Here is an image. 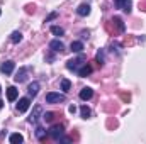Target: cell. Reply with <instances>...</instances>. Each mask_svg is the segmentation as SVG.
Wrapping results in <instances>:
<instances>
[{
  "label": "cell",
  "mask_w": 146,
  "mask_h": 144,
  "mask_svg": "<svg viewBox=\"0 0 146 144\" xmlns=\"http://www.w3.org/2000/svg\"><path fill=\"white\" fill-rule=\"evenodd\" d=\"M83 65H85V56H83V54H80L78 58H73L70 61H66V68H68L70 71H78Z\"/></svg>",
  "instance_id": "cell-1"
},
{
  "label": "cell",
  "mask_w": 146,
  "mask_h": 144,
  "mask_svg": "<svg viewBox=\"0 0 146 144\" xmlns=\"http://www.w3.org/2000/svg\"><path fill=\"white\" fill-rule=\"evenodd\" d=\"M63 132H65V126L60 124V126H53L48 134L51 136L53 141H61V139H63Z\"/></svg>",
  "instance_id": "cell-2"
},
{
  "label": "cell",
  "mask_w": 146,
  "mask_h": 144,
  "mask_svg": "<svg viewBox=\"0 0 146 144\" xmlns=\"http://www.w3.org/2000/svg\"><path fill=\"white\" fill-rule=\"evenodd\" d=\"M65 100H66V97L61 95V93L49 92V93L46 95V102H48V104H60V102H65Z\"/></svg>",
  "instance_id": "cell-3"
},
{
  "label": "cell",
  "mask_w": 146,
  "mask_h": 144,
  "mask_svg": "<svg viewBox=\"0 0 146 144\" xmlns=\"http://www.w3.org/2000/svg\"><path fill=\"white\" fill-rule=\"evenodd\" d=\"M27 73H29V68H27V66L21 68L19 71L15 73V76H14V81H15V83H22V81H26V80H27Z\"/></svg>",
  "instance_id": "cell-4"
},
{
  "label": "cell",
  "mask_w": 146,
  "mask_h": 144,
  "mask_svg": "<svg viewBox=\"0 0 146 144\" xmlns=\"http://www.w3.org/2000/svg\"><path fill=\"white\" fill-rule=\"evenodd\" d=\"M41 115H42V107L41 105H34V110H33V114L29 117V122L31 124H37L39 119H41Z\"/></svg>",
  "instance_id": "cell-5"
},
{
  "label": "cell",
  "mask_w": 146,
  "mask_h": 144,
  "mask_svg": "<svg viewBox=\"0 0 146 144\" xmlns=\"http://www.w3.org/2000/svg\"><path fill=\"white\" fill-rule=\"evenodd\" d=\"M114 5H115L117 9L127 12V14L131 12V0H114Z\"/></svg>",
  "instance_id": "cell-6"
},
{
  "label": "cell",
  "mask_w": 146,
  "mask_h": 144,
  "mask_svg": "<svg viewBox=\"0 0 146 144\" xmlns=\"http://www.w3.org/2000/svg\"><path fill=\"white\" fill-rule=\"evenodd\" d=\"M31 107V98L29 97H24V98H19V104H17V112H26L27 108Z\"/></svg>",
  "instance_id": "cell-7"
},
{
  "label": "cell",
  "mask_w": 146,
  "mask_h": 144,
  "mask_svg": "<svg viewBox=\"0 0 146 144\" xmlns=\"http://www.w3.org/2000/svg\"><path fill=\"white\" fill-rule=\"evenodd\" d=\"M49 48H51L54 53H63V51H65V44H63L60 39H53V41L49 42Z\"/></svg>",
  "instance_id": "cell-8"
},
{
  "label": "cell",
  "mask_w": 146,
  "mask_h": 144,
  "mask_svg": "<svg viewBox=\"0 0 146 144\" xmlns=\"http://www.w3.org/2000/svg\"><path fill=\"white\" fill-rule=\"evenodd\" d=\"M14 68H15V63L9 59V61L2 63V66H0V71L3 73V75H10V73L14 71Z\"/></svg>",
  "instance_id": "cell-9"
},
{
  "label": "cell",
  "mask_w": 146,
  "mask_h": 144,
  "mask_svg": "<svg viewBox=\"0 0 146 144\" xmlns=\"http://www.w3.org/2000/svg\"><path fill=\"white\" fill-rule=\"evenodd\" d=\"M92 97H94V90H92L90 87H85V88H82V90H80V98H82L83 102L90 100Z\"/></svg>",
  "instance_id": "cell-10"
},
{
  "label": "cell",
  "mask_w": 146,
  "mask_h": 144,
  "mask_svg": "<svg viewBox=\"0 0 146 144\" xmlns=\"http://www.w3.org/2000/svg\"><path fill=\"white\" fill-rule=\"evenodd\" d=\"M76 14H78L80 17H87V15L90 14V5H88V3H82V5H78Z\"/></svg>",
  "instance_id": "cell-11"
},
{
  "label": "cell",
  "mask_w": 146,
  "mask_h": 144,
  "mask_svg": "<svg viewBox=\"0 0 146 144\" xmlns=\"http://www.w3.org/2000/svg\"><path fill=\"white\" fill-rule=\"evenodd\" d=\"M39 88H41L39 81H33V83L29 85V88H27V92H29V97H36L37 93H39Z\"/></svg>",
  "instance_id": "cell-12"
},
{
  "label": "cell",
  "mask_w": 146,
  "mask_h": 144,
  "mask_svg": "<svg viewBox=\"0 0 146 144\" xmlns=\"http://www.w3.org/2000/svg\"><path fill=\"white\" fill-rule=\"evenodd\" d=\"M17 97H19V90H17L15 87H9V88H7V98H9L10 102H14Z\"/></svg>",
  "instance_id": "cell-13"
},
{
  "label": "cell",
  "mask_w": 146,
  "mask_h": 144,
  "mask_svg": "<svg viewBox=\"0 0 146 144\" xmlns=\"http://www.w3.org/2000/svg\"><path fill=\"white\" fill-rule=\"evenodd\" d=\"M76 73H78V76H82V78H85V76H88V75L92 73V66L85 63V65H83V66H82V68H80V70H78Z\"/></svg>",
  "instance_id": "cell-14"
},
{
  "label": "cell",
  "mask_w": 146,
  "mask_h": 144,
  "mask_svg": "<svg viewBox=\"0 0 146 144\" xmlns=\"http://www.w3.org/2000/svg\"><path fill=\"white\" fill-rule=\"evenodd\" d=\"M70 48H72L73 53H82V51H83V42H82V41H73Z\"/></svg>",
  "instance_id": "cell-15"
},
{
  "label": "cell",
  "mask_w": 146,
  "mask_h": 144,
  "mask_svg": "<svg viewBox=\"0 0 146 144\" xmlns=\"http://www.w3.org/2000/svg\"><path fill=\"white\" fill-rule=\"evenodd\" d=\"M110 24H112V26H115L119 32H122V31H124V22H122V20H121L119 17H114V19L110 20Z\"/></svg>",
  "instance_id": "cell-16"
},
{
  "label": "cell",
  "mask_w": 146,
  "mask_h": 144,
  "mask_svg": "<svg viewBox=\"0 0 146 144\" xmlns=\"http://www.w3.org/2000/svg\"><path fill=\"white\" fill-rule=\"evenodd\" d=\"M46 136H48V132H46L42 127H36V137L39 139V141H44Z\"/></svg>",
  "instance_id": "cell-17"
},
{
  "label": "cell",
  "mask_w": 146,
  "mask_h": 144,
  "mask_svg": "<svg viewBox=\"0 0 146 144\" xmlns=\"http://www.w3.org/2000/svg\"><path fill=\"white\" fill-rule=\"evenodd\" d=\"M10 41H12L14 44H17V42H21V41H22V34H21L19 31H14V32L10 34Z\"/></svg>",
  "instance_id": "cell-18"
},
{
  "label": "cell",
  "mask_w": 146,
  "mask_h": 144,
  "mask_svg": "<svg viewBox=\"0 0 146 144\" xmlns=\"http://www.w3.org/2000/svg\"><path fill=\"white\" fill-rule=\"evenodd\" d=\"M9 141H10L12 144H17V143H22V141H24V137H22L21 134H17V132H15V134H10Z\"/></svg>",
  "instance_id": "cell-19"
},
{
  "label": "cell",
  "mask_w": 146,
  "mask_h": 144,
  "mask_svg": "<svg viewBox=\"0 0 146 144\" xmlns=\"http://www.w3.org/2000/svg\"><path fill=\"white\" fill-rule=\"evenodd\" d=\"M95 59H97V63H99V66H102V65H104V61H106V54H104V49H100V51L97 53V56H95Z\"/></svg>",
  "instance_id": "cell-20"
},
{
  "label": "cell",
  "mask_w": 146,
  "mask_h": 144,
  "mask_svg": "<svg viewBox=\"0 0 146 144\" xmlns=\"http://www.w3.org/2000/svg\"><path fill=\"white\" fill-rule=\"evenodd\" d=\"M70 88H72V83H70V80L63 78V80H61V90H63V92H70Z\"/></svg>",
  "instance_id": "cell-21"
},
{
  "label": "cell",
  "mask_w": 146,
  "mask_h": 144,
  "mask_svg": "<svg viewBox=\"0 0 146 144\" xmlns=\"http://www.w3.org/2000/svg\"><path fill=\"white\" fill-rule=\"evenodd\" d=\"M80 114H82V117H83V119H88V117H90V108L87 107V105H82Z\"/></svg>",
  "instance_id": "cell-22"
},
{
  "label": "cell",
  "mask_w": 146,
  "mask_h": 144,
  "mask_svg": "<svg viewBox=\"0 0 146 144\" xmlns=\"http://www.w3.org/2000/svg\"><path fill=\"white\" fill-rule=\"evenodd\" d=\"M51 32H53L54 36H63L65 31H63L61 27H58V26H53V27H51Z\"/></svg>",
  "instance_id": "cell-23"
},
{
  "label": "cell",
  "mask_w": 146,
  "mask_h": 144,
  "mask_svg": "<svg viewBox=\"0 0 146 144\" xmlns=\"http://www.w3.org/2000/svg\"><path fill=\"white\" fill-rule=\"evenodd\" d=\"M42 119H44L46 122H53V119H54V112H46V114H42Z\"/></svg>",
  "instance_id": "cell-24"
},
{
  "label": "cell",
  "mask_w": 146,
  "mask_h": 144,
  "mask_svg": "<svg viewBox=\"0 0 146 144\" xmlns=\"http://www.w3.org/2000/svg\"><path fill=\"white\" fill-rule=\"evenodd\" d=\"M121 97H122V100H126V102H129V93H121Z\"/></svg>",
  "instance_id": "cell-25"
},
{
  "label": "cell",
  "mask_w": 146,
  "mask_h": 144,
  "mask_svg": "<svg viewBox=\"0 0 146 144\" xmlns=\"http://www.w3.org/2000/svg\"><path fill=\"white\" fill-rule=\"evenodd\" d=\"M56 15H58V14H56V12H53V14H51V15H49V17H48V19H46V22H49V20H51V19H54V17H56Z\"/></svg>",
  "instance_id": "cell-26"
},
{
  "label": "cell",
  "mask_w": 146,
  "mask_h": 144,
  "mask_svg": "<svg viewBox=\"0 0 146 144\" xmlns=\"http://www.w3.org/2000/svg\"><path fill=\"white\" fill-rule=\"evenodd\" d=\"M68 110H70V114H75V112H76V107H75V105H70Z\"/></svg>",
  "instance_id": "cell-27"
},
{
  "label": "cell",
  "mask_w": 146,
  "mask_h": 144,
  "mask_svg": "<svg viewBox=\"0 0 146 144\" xmlns=\"http://www.w3.org/2000/svg\"><path fill=\"white\" fill-rule=\"evenodd\" d=\"M3 107V102H2V100H0V108Z\"/></svg>",
  "instance_id": "cell-28"
},
{
  "label": "cell",
  "mask_w": 146,
  "mask_h": 144,
  "mask_svg": "<svg viewBox=\"0 0 146 144\" xmlns=\"http://www.w3.org/2000/svg\"><path fill=\"white\" fill-rule=\"evenodd\" d=\"M0 93H2V88H0Z\"/></svg>",
  "instance_id": "cell-29"
},
{
  "label": "cell",
  "mask_w": 146,
  "mask_h": 144,
  "mask_svg": "<svg viewBox=\"0 0 146 144\" xmlns=\"http://www.w3.org/2000/svg\"><path fill=\"white\" fill-rule=\"evenodd\" d=\"M0 14H2V10H0Z\"/></svg>",
  "instance_id": "cell-30"
}]
</instances>
